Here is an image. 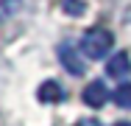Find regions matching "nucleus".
<instances>
[{"label":"nucleus","instance_id":"8","mask_svg":"<svg viewBox=\"0 0 131 126\" xmlns=\"http://www.w3.org/2000/svg\"><path fill=\"white\" fill-rule=\"evenodd\" d=\"M64 8H67L70 14H81V11H84V3H81V0H64Z\"/></svg>","mask_w":131,"mask_h":126},{"label":"nucleus","instance_id":"4","mask_svg":"<svg viewBox=\"0 0 131 126\" xmlns=\"http://www.w3.org/2000/svg\"><path fill=\"white\" fill-rule=\"evenodd\" d=\"M106 73L112 76V78H126L131 73V59L128 53H114V56H109V62H106Z\"/></svg>","mask_w":131,"mask_h":126},{"label":"nucleus","instance_id":"7","mask_svg":"<svg viewBox=\"0 0 131 126\" xmlns=\"http://www.w3.org/2000/svg\"><path fill=\"white\" fill-rule=\"evenodd\" d=\"M20 6H23V0H0V20H6V17H11V14H17V11H20Z\"/></svg>","mask_w":131,"mask_h":126},{"label":"nucleus","instance_id":"5","mask_svg":"<svg viewBox=\"0 0 131 126\" xmlns=\"http://www.w3.org/2000/svg\"><path fill=\"white\" fill-rule=\"evenodd\" d=\"M36 98L42 101V104H59V101L64 98V90H61V84H59V81L48 78V81H42V84H39Z\"/></svg>","mask_w":131,"mask_h":126},{"label":"nucleus","instance_id":"2","mask_svg":"<svg viewBox=\"0 0 131 126\" xmlns=\"http://www.w3.org/2000/svg\"><path fill=\"white\" fill-rule=\"evenodd\" d=\"M59 62H61L73 76H84L86 73V62H84V56H81V48L70 45V42L59 45Z\"/></svg>","mask_w":131,"mask_h":126},{"label":"nucleus","instance_id":"1","mask_svg":"<svg viewBox=\"0 0 131 126\" xmlns=\"http://www.w3.org/2000/svg\"><path fill=\"white\" fill-rule=\"evenodd\" d=\"M112 45H114V37L106 28H89L81 39V53L89 59H103V56H109Z\"/></svg>","mask_w":131,"mask_h":126},{"label":"nucleus","instance_id":"9","mask_svg":"<svg viewBox=\"0 0 131 126\" xmlns=\"http://www.w3.org/2000/svg\"><path fill=\"white\" fill-rule=\"evenodd\" d=\"M78 126H103V123L95 121V118H84V121H78Z\"/></svg>","mask_w":131,"mask_h":126},{"label":"nucleus","instance_id":"3","mask_svg":"<svg viewBox=\"0 0 131 126\" xmlns=\"http://www.w3.org/2000/svg\"><path fill=\"white\" fill-rule=\"evenodd\" d=\"M81 98H84V104L86 106H103L106 101H109V90H106L103 81H89L86 87H84V93H81Z\"/></svg>","mask_w":131,"mask_h":126},{"label":"nucleus","instance_id":"6","mask_svg":"<svg viewBox=\"0 0 131 126\" xmlns=\"http://www.w3.org/2000/svg\"><path fill=\"white\" fill-rule=\"evenodd\" d=\"M112 98L117 101V106L131 109V84H120V87L114 90V95H112Z\"/></svg>","mask_w":131,"mask_h":126},{"label":"nucleus","instance_id":"10","mask_svg":"<svg viewBox=\"0 0 131 126\" xmlns=\"http://www.w3.org/2000/svg\"><path fill=\"white\" fill-rule=\"evenodd\" d=\"M114 126H131V121H117Z\"/></svg>","mask_w":131,"mask_h":126}]
</instances>
